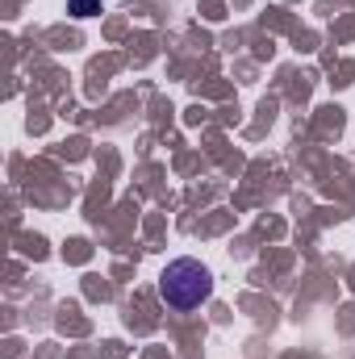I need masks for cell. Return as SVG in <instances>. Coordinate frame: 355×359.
Returning a JSON list of instances; mask_svg holds the SVG:
<instances>
[{
	"mask_svg": "<svg viewBox=\"0 0 355 359\" xmlns=\"http://www.w3.org/2000/svg\"><path fill=\"white\" fill-rule=\"evenodd\" d=\"M159 297L180 309V313H188V309H196V305H205L209 297H213V271L205 268L201 259H172L163 276H159Z\"/></svg>",
	"mask_w": 355,
	"mask_h": 359,
	"instance_id": "6da1fadb",
	"label": "cell"
},
{
	"mask_svg": "<svg viewBox=\"0 0 355 359\" xmlns=\"http://www.w3.org/2000/svg\"><path fill=\"white\" fill-rule=\"evenodd\" d=\"M67 13H76V17H92V13H100V0H67Z\"/></svg>",
	"mask_w": 355,
	"mask_h": 359,
	"instance_id": "7a4b0ae2",
	"label": "cell"
}]
</instances>
